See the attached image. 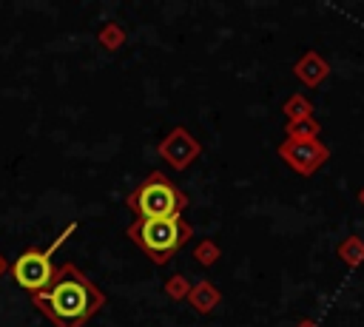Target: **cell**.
Wrapping results in <instances>:
<instances>
[{
    "label": "cell",
    "instance_id": "cell-1",
    "mask_svg": "<svg viewBox=\"0 0 364 327\" xmlns=\"http://www.w3.org/2000/svg\"><path fill=\"white\" fill-rule=\"evenodd\" d=\"M105 293L74 262L54 267L51 282L31 293V304L54 327H85L94 313L105 307Z\"/></svg>",
    "mask_w": 364,
    "mask_h": 327
},
{
    "label": "cell",
    "instance_id": "cell-2",
    "mask_svg": "<svg viewBox=\"0 0 364 327\" xmlns=\"http://www.w3.org/2000/svg\"><path fill=\"white\" fill-rule=\"evenodd\" d=\"M125 233L154 264H165L193 236V227L182 216H165V219H134L125 227Z\"/></svg>",
    "mask_w": 364,
    "mask_h": 327
},
{
    "label": "cell",
    "instance_id": "cell-3",
    "mask_svg": "<svg viewBox=\"0 0 364 327\" xmlns=\"http://www.w3.org/2000/svg\"><path fill=\"white\" fill-rule=\"evenodd\" d=\"M125 205L136 213V219H165V216H182V210L188 208V196L162 171H151L125 196Z\"/></svg>",
    "mask_w": 364,
    "mask_h": 327
},
{
    "label": "cell",
    "instance_id": "cell-4",
    "mask_svg": "<svg viewBox=\"0 0 364 327\" xmlns=\"http://www.w3.org/2000/svg\"><path fill=\"white\" fill-rule=\"evenodd\" d=\"M74 227H77V222H68V225L63 227V233L51 239L48 247H26L14 262H9V273L14 276V282H17L23 290L37 293V290H43V287L51 282V276H54L51 256H54V250H60V245L74 233Z\"/></svg>",
    "mask_w": 364,
    "mask_h": 327
},
{
    "label": "cell",
    "instance_id": "cell-5",
    "mask_svg": "<svg viewBox=\"0 0 364 327\" xmlns=\"http://www.w3.org/2000/svg\"><path fill=\"white\" fill-rule=\"evenodd\" d=\"M279 156L293 168V171H299V173H316L324 162H327V156H330V151L318 142V139H284L282 145H279Z\"/></svg>",
    "mask_w": 364,
    "mask_h": 327
},
{
    "label": "cell",
    "instance_id": "cell-6",
    "mask_svg": "<svg viewBox=\"0 0 364 327\" xmlns=\"http://www.w3.org/2000/svg\"><path fill=\"white\" fill-rule=\"evenodd\" d=\"M159 156L173 168V171H185L199 154H202V145L185 131V128H173L162 142H159Z\"/></svg>",
    "mask_w": 364,
    "mask_h": 327
},
{
    "label": "cell",
    "instance_id": "cell-7",
    "mask_svg": "<svg viewBox=\"0 0 364 327\" xmlns=\"http://www.w3.org/2000/svg\"><path fill=\"white\" fill-rule=\"evenodd\" d=\"M293 71H296V77H299L304 85L313 88V85H318V82L330 74V65H327L316 51H307V54L293 65Z\"/></svg>",
    "mask_w": 364,
    "mask_h": 327
},
{
    "label": "cell",
    "instance_id": "cell-8",
    "mask_svg": "<svg viewBox=\"0 0 364 327\" xmlns=\"http://www.w3.org/2000/svg\"><path fill=\"white\" fill-rule=\"evenodd\" d=\"M188 301H191L199 313H208V310H213V307L222 301V293H219L210 282H196V284L191 287V293H188Z\"/></svg>",
    "mask_w": 364,
    "mask_h": 327
},
{
    "label": "cell",
    "instance_id": "cell-9",
    "mask_svg": "<svg viewBox=\"0 0 364 327\" xmlns=\"http://www.w3.org/2000/svg\"><path fill=\"white\" fill-rule=\"evenodd\" d=\"M318 131H321V125H318V119H313V117L293 119V122H287V128H284V134H287L290 139H316Z\"/></svg>",
    "mask_w": 364,
    "mask_h": 327
},
{
    "label": "cell",
    "instance_id": "cell-10",
    "mask_svg": "<svg viewBox=\"0 0 364 327\" xmlns=\"http://www.w3.org/2000/svg\"><path fill=\"white\" fill-rule=\"evenodd\" d=\"M338 256L350 264V267H358L364 262V239L358 236H347L341 245H338Z\"/></svg>",
    "mask_w": 364,
    "mask_h": 327
},
{
    "label": "cell",
    "instance_id": "cell-11",
    "mask_svg": "<svg viewBox=\"0 0 364 327\" xmlns=\"http://www.w3.org/2000/svg\"><path fill=\"white\" fill-rule=\"evenodd\" d=\"M282 111L287 114V122L301 119V117H313V105H310V100H307V97H301V94L287 97V100H284V105H282Z\"/></svg>",
    "mask_w": 364,
    "mask_h": 327
},
{
    "label": "cell",
    "instance_id": "cell-12",
    "mask_svg": "<svg viewBox=\"0 0 364 327\" xmlns=\"http://www.w3.org/2000/svg\"><path fill=\"white\" fill-rule=\"evenodd\" d=\"M122 40H125V31L119 28V23H108L102 31H100V43L105 45V48H119L122 45Z\"/></svg>",
    "mask_w": 364,
    "mask_h": 327
},
{
    "label": "cell",
    "instance_id": "cell-13",
    "mask_svg": "<svg viewBox=\"0 0 364 327\" xmlns=\"http://www.w3.org/2000/svg\"><path fill=\"white\" fill-rule=\"evenodd\" d=\"M193 259H196L199 264H205V267H208V264H213V262L219 259V245H216V242H208V239H205V242H199V245H196V250H193Z\"/></svg>",
    "mask_w": 364,
    "mask_h": 327
},
{
    "label": "cell",
    "instance_id": "cell-14",
    "mask_svg": "<svg viewBox=\"0 0 364 327\" xmlns=\"http://www.w3.org/2000/svg\"><path fill=\"white\" fill-rule=\"evenodd\" d=\"M165 293L171 296V299H188V293H191V282L185 279V276H173V279H168L165 282Z\"/></svg>",
    "mask_w": 364,
    "mask_h": 327
},
{
    "label": "cell",
    "instance_id": "cell-15",
    "mask_svg": "<svg viewBox=\"0 0 364 327\" xmlns=\"http://www.w3.org/2000/svg\"><path fill=\"white\" fill-rule=\"evenodd\" d=\"M296 327H318V324H316V321H307V318H304V321H299Z\"/></svg>",
    "mask_w": 364,
    "mask_h": 327
},
{
    "label": "cell",
    "instance_id": "cell-16",
    "mask_svg": "<svg viewBox=\"0 0 364 327\" xmlns=\"http://www.w3.org/2000/svg\"><path fill=\"white\" fill-rule=\"evenodd\" d=\"M6 270H9V262H6V259H3V256H0V276H3V273H6Z\"/></svg>",
    "mask_w": 364,
    "mask_h": 327
},
{
    "label": "cell",
    "instance_id": "cell-17",
    "mask_svg": "<svg viewBox=\"0 0 364 327\" xmlns=\"http://www.w3.org/2000/svg\"><path fill=\"white\" fill-rule=\"evenodd\" d=\"M358 202H361V205H364V188H361V193H358Z\"/></svg>",
    "mask_w": 364,
    "mask_h": 327
}]
</instances>
